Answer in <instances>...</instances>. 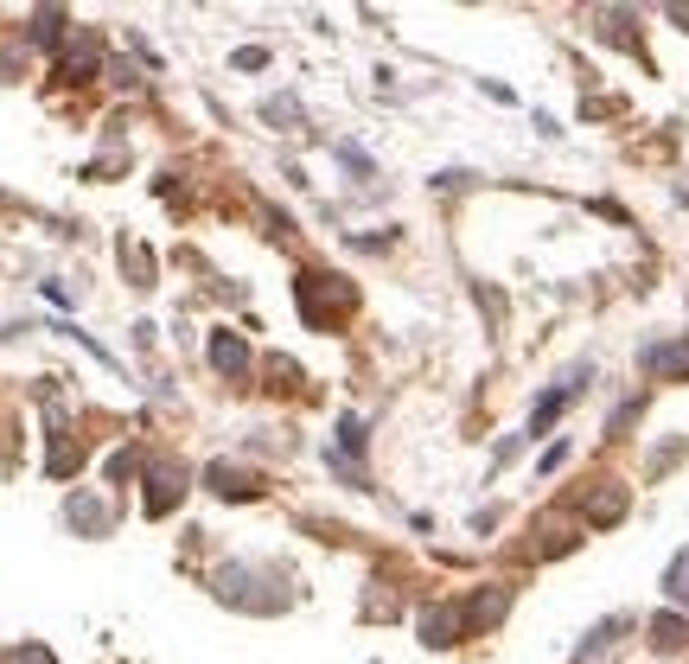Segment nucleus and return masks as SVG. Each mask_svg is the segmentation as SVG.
Here are the masks:
<instances>
[{
    "instance_id": "f257e3e1",
    "label": "nucleus",
    "mask_w": 689,
    "mask_h": 664,
    "mask_svg": "<svg viewBox=\"0 0 689 664\" xmlns=\"http://www.w3.org/2000/svg\"><path fill=\"white\" fill-rule=\"evenodd\" d=\"M294 301H301L306 326H326L332 306H352V288H345L338 275H301V281H294Z\"/></svg>"
},
{
    "instance_id": "6ab92c4d",
    "label": "nucleus",
    "mask_w": 689,
    "mask_h": 664,
    "mask_svg": "<svg viewBox=\"0 0 689 664\" xmlns=\"http://www.w3.org/2000/svg\"><path fill=\"white\" fill-rule=\"evenodd\" d=\"M20 64H26V51H20V46L0 51V83H13V71H20Z\"/></svg>"
},
{
    "instance_id": "f03ea898",
    "label": "nucleus",
    "mask_w": 689,
    "mask_h": 664,
    "mask_svg": "<svg viewBox=\"0 0 689 664\" xmlns=\"http://www.w3.org/2000/svg\"><path fill=\"white\" fill-rule=\"evenodd\" d=\"M185 492V466L179 460H153V492H148V517H166Z\"/></svg>"
},
{
    "instance_id": "6e6552de",
    "label": "nucleus",
    "mask_w": 689,
    "mask_h": 664,
    "mask_svg": "<svg viewBox=\"0 0 689 664\" xmlns=\"http://www.w3.org/2000/svg\"><path fill=\"white\" fill-rule=\"evenodd\" d=\"M459 633H466V613H459V607H422V638H428L434 652H440V645H454Z\"/></svg>"
},
{
    "instance_id": "423d86ee",
    "label": "nucleus",
    "mask_w": 689,
    "mask_h": 664,
    "mask_svg": "<svg viewBox=\"0 0 689 664\" xmlns=\"http://www.w3.org/2000/svg\"><path fill=\"white\" fill-rule=\"evenodd\" d=\"M211 364H217V371H224V378H250V345H243V339H236V332H211Z\"/></svg>"
},
{
    "instance_id": "ddd939ff",
    "label": "nucleus",
    "mask_w": 689,
    "mask_h": 664,
    "mask_svg": "<svg viewBox=\"0 0 689 664\" xmlns=\"http://www.w3.org/2000/svg\"><path fill=\"white\" fill-rule=\"evenodd\" d=\"M645 371H689V339H677V345H651V352H645Z\"/></svg>"
},
{
    "instance_id": "a211bd4d",
    "label": "nucleus",
    "mask_w": 689,
    "mask_h": 664,
    "mask_svg": "<svg viewBox=\"0 0 689 664\" xmlns=\"http://www.w3.org/2000/svg\"><path fill=\"white\" fill-rule=\"evenodd\" d=\"M268 378H275V390H294V383H301V371H294L287 358H268Z\"/></svg>"
},
{
    "instance_id": "9b49d317",
    "label": "nucleus",
    "mask_w": 689,
    "mask_h": 664,
    "mask_svg": "<svg viewBox=\"0 0 689 664\" xmlns=\"http://www.w3.org/2000/svg\"><path fill=\"white\" fill-rule=\"evenodd\" d=\"M651 645H663V652L689 645V620L683 613H658V620H651Z\"/></svg>"
},
{
    "instance_id": "dca6fc26",
    "label": "nucleus",
    "mask_w": 689,
    "mask_h": 664,
    "mask_svg": "<svg viewBox=\"0 0 689 664\" xmlns=\"http://www.w3.org/2000/svg\"><path fill=\"white\" fill-rule=\"evenodd\" d=\"M0 664H58V658H51L45 645H13V652H7Z\"/></svg>"
},
{
    "instance_id": "f3484780",
    "label": "nucleus",
    "mask_w": 689,
    "mask_h": 664,
    "mask_svg": "<svg viewBox=\"0 0 689 664\" xmlns=\"http://www.w3.org/2000/svg\"><path fill=\"white\" fill-rule=\"evenodd\" d=\"M262 115H268V122H301V102H294V97H268Z\"/></svg>"
},
{
    "instance_id": "9d476101",
    "label": "nucleus",
    "mask_w": 689,
    "mask_h": 664,
    "mask_svg": "<svg viewBox=\"0 0 689 664\" xmlns=\"http://www.w3.org/2000/svg\"><path fill=\"white\" fill-rule=\"evenodd\" d=\"M77 460H83V447L58 429V434H51V454H45V473H51V480H64V473H77Z\"/></svg>"
},
{
    "instance_id": "f8f14e48",
    "label": "nucleus",
    "mask_w": 689,
    "mask_h": 664,
    "mask_svg": "<svg viewBox=\"0 0 689 664\" xmlns=\"http://www.w3.org/2000/svg\"><path fill=\"white\" fill-rule=\"evenodd\" d=\"M26 39L51 51L58 39H64V7H45V13H32V32H26Z\"/></svg>"
},
{
    "instance_id": "1a4fd4ad",
    "label": "nucleus",
    "mask_w": 689,
    "mask_h": 664,
    "mask_svg": "<svg viewBox=\"0 0 689 664\" xmlns=\"http://www.w3.org/2000/svg\"><path fill=\"white\" fill-rule=\"evenodd\" d=\"M587 517H594V524H619V517H626V492H619V485L587 492Z\"/></svg>"
},
{
    "instance_id": "4468645a",
    "label": "nucleus",
    "mask_w": 689,
    "mask_h": 664,
    "mask_svg": "<svg viewBox=\"0 0 689 664\" xmlns=\"http://www.w3.org/2000/svg\"><path fill=\"white\" fill-rule=\"evenodd\" d=\"M663 594H670L677 607H689V550L670 556V569H663Z\"/></svg>"
},
{
    "instance_id": "0eeeda50",
    "label": "nucleus",
    "mask_w": 689,
    "mask_h": 664,
    "mask_svg": "<svg viewBox=\"0 0 689 664\" xmlns=\"http://www.w3.org/2000/svg\"><path fill=\"white\" fill-rule=\"evenodd\" d=\"M204 480H211L217 499H255V480L236 466V460H211V466H204Z\"/></svg>"
},
{
    "instance_id": "20e7f679",
    "label": "nucleus",
    "mask_w": 689,
    "mask_h": 664,
    "mask_svg": "<svg viewBox=\"0 0 689 664\" xmlns=\"http://www.w3.org/2000/svg\"><path fill=\"white\" fill-rule=\"evenodd\" d=\"M505 607H510V587L505 582L479 587V594H473V607H459V613H466V633H485L492 620H505Z\"/></svg>"
},
{
    "instance_id": "39448f33",
    "label": "nucleus",
    "mask_w": 689,
    "mask_h": 664,
    "mask_svg": "<svg viewBox=\"0 0 689 664\" xmlns=\"http://www.w3.org/2000/svg\"><path fill=\"white\" fill-rule=\"evenodd\" d=\"M97 39H90V32H77L71 46H64V58H58V77H64V83H83V77H97Z\"/></svg>"
},
{
    "instance_id": "7ed1b4c3",
    "label": "nucleus",
    "mask_w": 689,
    "mask_h": 664,
    "mask_svg": "<svg viewBox=\"0 0 689 664\" xmlns=\"http://www.w3.org/2000/svg\"><path fill=\"white\" fill-rule=\"evenodd\" d=\"M64 517H71L77 531H90V536H109V524H115V505H109V499H90V492H71V505H64Z\"/></svg>"
},
{
    "instance_id": "2eb2a0df",
    "label": "nucleus",
    "mask_w": 689,
    "mask_h": 664,
    "mask_svg": "<svg viewBox=\"0 0 689 664\" xmlns=\"http://www.w3.org/2000/svg\"><path fill=\"white\" fill-rule=\"evenodd\" d=\"M122 262H128V275H134V281H148V275H153V255L141 250V243H122Z\"/></svg>"
}]
</instances>
